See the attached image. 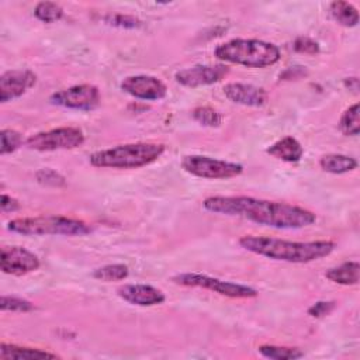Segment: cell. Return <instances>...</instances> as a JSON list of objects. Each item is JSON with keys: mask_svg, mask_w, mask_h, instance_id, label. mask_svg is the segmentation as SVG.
<instances>
[{"mask_svg": "<svg viewBox=\"0 0 360 360\" xmlns=\"http://www.w3.org/2000/svg\"><path fill=\"white\" fill-rule=\"evenodd\" d=\"M214 55L222 62L246 68H267L280 60L278 46L262 39L235 38L218 45Z\"/></svg>", "mask_w": 360, "mask_h": 360, "instance_id": "4", "label": "cell"}, {"mask_svg": "<svg viewBox=\"0 0 360 360\" xmlns=\"http://www.w3.org/2000/svg\"><path fill=\"white\" fill-rule=\"evenodd\" d=\"M292 48L295 52L300 53H307V55H315L319 52V44L308 37H298L294 44Z\"/></svg>", "mask_w": 360, "mask_h": 360, "instance_id": "30", "label": "cell"}, {"mask_svg": "<svg viewBox=\"0 0 360 360\" xmlns=\"http://www.w3.org/2000/svg\"><path fill=\"white\" fill-rule=\"evenodd\" d=\"M0 308L3 312L6 311H11V312H30L32 309H35V305L21 297H15V295H1V301H0Z\"/></svg>", "mask_w": 360, "mask_h": 360, "instance_id": "26", "label": "cell"}, {"mask_svg": "<svg viewBox=\"0 0 360 360\" xmlns=\"http://www.w3.org/2000/svg\"><path fill=\"white\" fill-rule=\"evenodd\" d=\"M229 73V68L225 65H195L191 68L176 72L174 79L179 84L190 89L210 86L221 82Z\"/></svg>", "mask_w": 360, "mask_h": 360, "instance_id": "10", "label": "cell"}, {"mask_svg": "<svg viewBox=\"0 0 360 360\" xmlns=\"http://www.w3.org/2000/svg\"><path fill=\"white\" fill-rule=\"evenodd\" d=\"M239 245L259 256L287 263H309L329 256L335 250L332 240H309L292 242L271 236L245 235L239 239Z\"/></svg>", "mask_w": 360, "mask_h": 360, "instance_id": "2", "label": "cell"}, {"mask_svg": "<svg viewBox=\"0 0 360 360\" xmlns=\"http://www.w3.org/2000/svg\"><path fill=\"white\" fill-rule=\"evenodd\" d=\"M202 207L214 214L240 217L276 229H300L316 221V215L307 208L246 195L207 197Z\"/></svg>", "mask_w": 360, "mask_h": 360, "instance_id": "1", "label": "cell"}, {"mask_svg": "<svg viewBox=\"0 0 360 360\" xmlns=\"http://www.w3.org/2000/svg\"><path fill=\"white\" fill-rule=\"evenodd\" d=\"M39 259L37 255L21 246L1 248L0 269L4 274L24 276L38 270Z\"/></svg>", "mask_w": 360, "mask_h": 360, "instance_id": "12", "label": "cell"}, {"mask_svg": "<svg viewBox=\"0 0 360 360\" xmlns=\"http://www.w3.org/2000/svg\"><path fill=\"white\" fill-rule=\"evenodd\" d=\"M345 86L349 87V90L357 93V90H359V79L357 77H347V79H345Z\"/></svg>", "mask_w": 360, "mask_h": 360, "instance_id": "34", "label": "cell"}, {"mask_svg": "<svg viewBox=\"0 0 360 360\" xmlns=\"http://www.w3.org/2000/svg\"><path fill=\"white\" fill-rule=\"evenodd\" d=\"M0 205H1V211H3V212H14V211H18L20 207H21L20 202H18V200L13 198L11 195H8V194H6V193L1 194V202H0Z\"/></svg>", "mask_w": 360, "mask_h": 360, "instance_id": "33", "label": "cell"}, {"mask_svg": "<svg viewBox=\"0 0 360 360\" xmlns=\"http://www.w3.org/2000/svg\"><path fill=\"white\" fill-rule=\"evenodd\" d=\"M120 86L127 94L146 101L162 100L167 94L166 84L160 79L149 75L128 76L121 82Z\"/></svg>", "mask_w": 360, "mask_h": 360, "instance_id": "11", "label": "cell"}, {"mask_svg": "<svg viewBox=\"0 0 360 360\" xmlns=\"http://www.w3.org/2000/svg\"><path fill=\"white\" fill-rule=\"evenodd\" d=\"M37 83V75L28 69L7 70L0 76V101L7 103L10 100L21 97Z\"/></svg>", "mask_w": 360, "mask_h": 360, "instance_id": "13", "label": "cell"}, {"mask_svg": "<svg viewBox=\"0 0 360 360\" xmlns=\"http://www.w3.org/2000/svg\"><path fill=\"white\" fill-rule=\"evenodd\" d=\"M266 152L278 160L295 163L301 160L304 155V148L294 136H284L276 141L274 143H271L266 149Z\"/></svg>", "mask_w": 360, "mask_h": 360, "instance_id": "16", "label": "cell"}, {"mask_svg": "<svg viewBox=\"0 0 360 360\" xmlns=\"http://www.w3.org/2000/svg\"><path fill=\"white\" fill-rule=\"evenodd\" d=\"M329 10L333 20L343 27L349 28V27H356L359 24V11L349 1H343V0L332 1L329 6Z\"/></svg>", "mask_w": 360, "mask_h": 360, "instance_id": "20", "label": "cell"}, {"mask_svg": "<svg viewBox=\"0 0 360 360\" xmlns=\"http://www.w3.org/2000/svg\"><path fill=\"white\" fill-rule=\"evenodd\" d=\"M103 20L114 27H120V28H139L142 25V21L134 15H128V14H108L105 17H103Z\"/></svg>", "mask_w": 360, "mask_h": 360, "instance_id": "29", "label": "cell"}, {"mask_svg": "<svg viewBox=\"0 0 360 360\" xmlns=\"http://www.w3.org/2000/svg\"><path fill=\"white\" fill-rule=\"evenodd\" d=\"M117 294L125 302L138 307H153L166 300L162 290L149 284H124L117 290Z\"/></svg>", "mask_w": 360, "mask_h": 360, "instance_id": "14", "label": "cell"}, {"mask_svg": "<svg viewBox=\"0 0 360 360\" xmlns=\"http://www.w3.org/2000/svg\"><path fill=\"white\" fill-rule=\"evenodd\" d=\"M191 117L194 121H197L198 124L204 125V127H219L222 122V115L212 107L204 105V107H195L191 111Z\"/></svg>", "mask_w": 360, "mask_h": 360, "instance_id": "25", "label": "cell"}, {"mask_svg": "<svg viewBox=\"0 0 360 360\" xmlns=\"http://www.w3.org/2000/svg\"><path fill=\"white\" fill-rule=\"evenodd\" d=\"M224 94L229 101L246 107H262L269 100L263 87L246 83H228L224 86Z\"/></svg>", "mask_w": 360, "mask_h": 360, "instance_id": "15", "label": "cell"}, {"mask_svg": "<svg viewBox=\"0 0 360 360\" xmlns=\"http://www.w3.org/2000/svg\"><path fill=\"white\" fill-rule=\"evenodd\" d=\"M181 167L191 176L210 180H226L236 177L243 172V166L240 163L214 159L204 155L184 156Z\"/></svg>", "mask_w": 360, "mask_h": 360, "instance_id": "6", "label": "cell"}, {"mask_svg": "<svg viewBox=\"0 0 360 360\" xmlns=\"http://www.w3.org/2000/svg\"><path fill=\"white\" fill-rule=\"evenodd\" d=\"M0 139H1V146H0V153L1 155H7V153H13L14 150H17L20 146H22L24 139L22 135L14 129H3L0 132Z\"/></svg>", "mask_w": 360, "mask_h": 360, "instance_id": "27", "label": "cell"}, {"mask_svg": "<svg viewBox=\"0 0 360 360\" xmlns=\"http://www.w3.org/2000/svg\"><path fill=\"white\" fill-rule=\"evenodd\" d=\"M34 15L42 22L52 24L63 17V8L53 1H39L34 8Z\"/></svg>", "mask_w": 360, "mask_h": 360, "instance_id": "24", "label": "cell"}, {"mask_svg": "<svg viewBox=\"0 0 360 360\" xmlns=\"http://www.w3.org/2000/svg\"><path fill=\"white\" fill-rule=\"evenodd\" d=\"M35 179L39 184L48 187H63L66 184V179L53 169L45 167L35 172Z\"/></svg>", "mask_w": 360, "mask_h": 360, "instance_id": "28", "label": "cell"}, {"mask_svg": "<svg viewBox=\"0 0 360 360\" xmlns=\"http://www.w3.org/2000/svg\"><path fill=\"white\" fill-rule=\"evenodd\" d=\"M172 281L179 285L184 287H198L214 291L219 295L229 297V298H255L257 297V291L253 287L224 281L215 277H210L200 273H181L172 277Z\"/></svg>", "mask_w": 360, "mask_h": 360, "instance_id": "7", "label": "cell"}, {"mask_svg": "<svg viewBox=\"0 0 360 360\" xmlns=\"http://www.w3.org/2000/svg\"><path fill=\"white\" fill-rule=\"evenodd\" d=\"M359 112H360L359 103H354L347 110H345V112L342 114V117L339 120V129L343 135H346V136H357L359 135V132H360Z\"/></svg>", "mask_w": 360, "mask_h": 360, "instance_id": "22", "label": "cell"}, {"mask_svg": "<svg viewBox=\"0 0 360 360\" xmlns=\"http://www.w3.org/2000/svg\"><path fill=\"white\" fill-rule=\"evenodd\" d=\"M257 350L263 357L273 359V360H295V359L304 357V352L298 347L262 345V346H259Z\"/></svg>", "mask_w": 360, "mask_h": 360, "instance_id": "21", "label": "cell"}, {"mask_svg": "<svg viewBox=\"0 0 360 360\" xmlns=\"http://www.w3.org/2000/svg\"><path fill=\"white\" fill-rule=\"evenodd\" d=\"M359 262H345L336 267H332L325 271V277L332 283L340 285H354L359 283Z\"/></svg>", "mask_w": 360, "mask_h": 360, "instance_id": "19", "label": "cell"}, {"mask_svg": "<svg viewBox=\"0 0 360 360\" xmlns=\"http://www.w3.org/2000/svg\"><path fill=\"white\" fill-rule=\"evenodd\" d=\"M7 229L24 236H84L91 233V226L82 219L68 218L62 215H41L15 218L7 222Z\"/></svg>", "mask_w": 360, "mask_h": 360, "instance_id": "5", "label": "cell"}, {"mask_svg": "<svg viewBox=\"0 0 360 360\" xmlns=\"http://www.w3.org/2000/svg\"><path fill=\"white\" fill-rule=\"evenodd\" d=\"M307 75H308V72H307L305 68L291 66V68H287L283 73H280V79H283V80H297V79H301Z\"/></svg>", "mask_w": 360, "mask_h": 360, "instance_id": "32", "label": "cell"}, {"mask_svg": "<svg viewBox=\"0 0 360 360\" xmlns=\"http://www.w3.org/2000/svg\"><path fill=\"white\" fill-rule=\"evenodd\" d=\"M336 307L335 301H316L308 308V315L312 318H322L329 315Z\"/></svg>", "mask_w": 360, "mask_h": 360, "instance_id": "31", "label": "cell"}, {"mask_svg": "<svg viewBox=\"0 0 360 360\" xmlns=\"http://www.w3.org/2000/svg\"><path fill=\"white\" fill-rule=\"evenodd\" d=\"M84 142V134L76 127H59L49 131L37 132L27 138V148L38 152H52L60 149H75Z\"/></svg>", "mask_w": 360, "mask_h": 360, "instance_id": "8", "label": "cell"}, {"mask_svg": "<svg viewBox=\"0 0 360 360\" xmlns=\"http://www.w3.org/2000/svg\"><path fill=\"white\" fill-rule=\"evenodd\" d=\"M357 160L342 153H328L319 159V166L323 172L332 174H343L357 169Z\"/></svg>", "mask_w": 360, "mask_h": 360, "instance_id": "18", "label": "cell"}, {"mask_svg": "<svg viewBox=\"0 0 360 360\" xmlns=\"http://www.w3.org/2000/svg\"><path fill=\"white\" fill-rule=\"evenodd\" d=\"M129 274V270L125 264L122 263H114V264H105V266H101V267H97L93 270L91 276L96 278V280H100V281H105V283H110V281H121V280H125Z\"/></svg>", "mask_w": 360, "mask_h": 360, "instance_id": "23", "label": "cell"}, {"mask_svg": "<svg viewBox=\"0 0 360 360\" xmlns=\"http://www.w3.org/2000/svg\"><path fill=\"white\" fill-rule=\"evenodd\" d=\"M166 150L163 143L136 142L96 150L89 162L100 169H138L156 162Z\"/></svg>", "mask_w": 360, "mask_h": 360, "instance_id": "3", "label": "cell"}, {"mask_svg": "<svg viewBox=\"0 0 360 360\" xmlns=\"http://www.w3.org/2000/svg\"><path fill=\"white\" fill-rule=\"evenodd\" d=\"M100 100V90L93 84H76L49 96L51 104L77 111H91L98 107Z\"/></svg>", "mask_w": 360, "mask_h": 360, "instance_id": "9", "label": "cell"}, {"mask_svg": "<svg viewBox=\"0 0 360 360\" xmlns=\"http://www.w3.org/2000/svg\"><path fill=\"white\" fill-rule=\"evenodd\" d=\"M56 353H51L42 349L18 346L14 343H1L0 346V359L10 360V359H58Z\"/></svg>", "mask_w": 360, "mask_h": 360, "instance_id": "17", "label": "cell"}]
</instances>
